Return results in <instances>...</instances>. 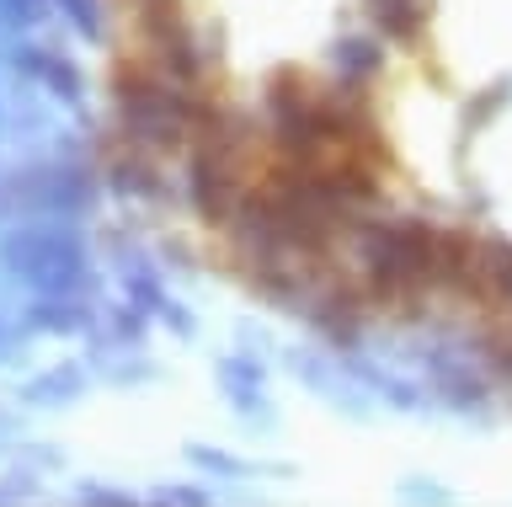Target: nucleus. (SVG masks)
<instances>
[{
  "instance_id": "f257e3e1",
  "label": "nucleus",
  "mask_w": 512,
  "mask_h": 507,
  "mask_svg": "<svg viewBox=\"0 0 512 507\" xmlns=\"http://www.w3.org/2000/svg\"><path fill=\"white\" fill-rule=\"evenodd\" d=\"M368 11H374V22L390 38H416L432 6H427V0H368Z\"/></svg>"
}]
</instances>
